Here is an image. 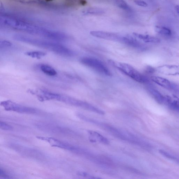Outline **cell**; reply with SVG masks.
Returning a JSON list of instances; mask_svg holds the SVG:
<instances>
[{"label": "cell", "mask_w": 179, "mask_h": 179, "mask_svg": "<svg viewBox=\"0 0 179 179\" xmlns=\"http://www.w3.org/2000/svg\"><path fill=\"white\" fill-rule=\"evenodd\" d=\"M134 2L137 5L142 7H147L148 4L146 2L141 1V0H135Z\"/></svg>", "instance_id": "603a6c76"}, {"label": "cell", "mask_w": 179, "mask_h": 179, "mask_svg": "<svg viewBox=\"0 0 179 179\" xmlns=\"http://www.w3.org/2000/svg\"><path fill=\"white\" fill-rule=\"evenodd\" d=\"M175 10L179 16V5H177L175 7Z\"/></svg>", "instance_id": "d4e9b609"}, {"label": "cell", "mask_w": 179, "mask_h": 179, "mask_svg": "<svg viewBox=\"0 0 179 179\" xmlns=\"http://www.w3.org/2000/svg\"><path fill=\"white\" fill-rule=\"evenodd\" d=\"M165 103L170 109L179 112V98L175 95H166Z\"/></svg>", "instance_id": "8fae6325"}, {"label": "cell", "mask_w": 179, "mask_h": 179, "mask_svg": "<svg viewBox=\"0 0 179 179\" xmlns=\"http://www.w3.org/2000/svg\"><path fill=\"white\" fill-rule=\"evenodd\" d=\"M26 55L31 57L37 59H40L47 55L46 53L41 51H31L26 52L25 53Z\"/></svg>", "instance_id": "ac0fdd59"}, {"label": "cell", "mask_w": 179, "mask_h": 179, "mask_svg": "<svg viewBox=\"0 0 179 179\" xmlns=\"http://www.w3.org/2000/svg\"><path fill=\"white\" fill-rule=\"evenodd\" d=\"M151 79L152 81L157 84L168 90L175 92L179 91V88L177 85L163 77L153 76L151 77Z\"/></svg>", "instance_id": "9c48e42d"}, {"label": "cell", "mask_w": 179, "mask_h": 179, "mask_svg": "<svg viewBox=\"0 0 179 179\" xmlns=\"http://www.w3.org/2000/svg\"><path fill=\"white\" fill-rule=\"evenodd\" d=\"M13 44L10 41L7 40H2L0 41V49H3L7 47H11Z\"/></svg>", "instance_id": "7402d4cb"}, {"label": "cell", "mask_w": 179, "mask_h": 179, "mask_svg": "<svg viewBox=\"0 0 179 179\" xmlns=\"http://www.w3.org/2000/svg\"><path fill=\"white\" fill-rule=\"evenodd\" d=\"M108 62L112 66L137 82L146 84L150 81L147 77L129 64L112 60H109Z\"/></svg>", "instance_id": "277c9868"}, {"label": "cell", "mask_w": 179, "mask_h": 179, "mask_svg": "<svg viewBox=\"0 0 179 179\" xmlns=\"http://www.w3.org/2000/svg\"><path fill=\"white\" fill-rule=\"evenodd\" d=\"M134 37L139 40L146 43H160L159 38L148 35L140 34L136 33H133Z\"/></svg>", "instance_id": "4fadbf2b"}, {"label": "cell", "mask_w": 179, "mask_h": 179, "mask_svg": "<svg viewBox=\"0 0 179 179\" xmlns=\"http://www.w3.org/2000/svg\"><path fill=\"white\" fill-rule=\"evenodd\" d=\"M103 9L98 8H89L82 11V13L85 15H100L104 13Z\"/></svg>", "instance_id": "9a60e30c"}, {"label": "cell", "mask_w": 179, "mask_h": 179, "mask_svg": "<svg viewBox=\"0 0 179 179\" xmlns=\"http://www.w3.org/2000/svg\"><path fill=\"white\" fill-rule=\"evenodd\" d=\"M156 71L166 75H179V65H164L157 67Z\"/></svg>", "instance_id": "30bf717a"}, {"label": "cell", "mask_w": 179, "mask_h": 179, "mask_svg": "<svg viewBox=\"0 0 179 179\" xmlns=\"http://www.w3.org/2000/svg\"><path fill=\"white\" fill-rule=\"evenodd\" d=\"M88 132L90 137H92L93 139L94 142L98 141L105 145H108L109 144V140L99 133L91 130H88Z\"/></svg>", "instance_id": "5bb4252c"}, {"label": "cell", "mask_w": 179, "mask_h": 179, "mask_svg": "<svg viewBox=\"0 0 179 179\" xmlns=\"http://www.w3.org/2000/svg\"><path fill=\"white\" fill-rule=\"evenodd\" d=\"M13 38L16 40L49 50L59 55L70 57L74 54L72 50L55 42L35 39L20 34L14 35Z\"/></svg>", "instance_id": "7a4b0ae2"}, {"label": "cell", "mask_w": 179, "mask_h": 179, "mask_svg": "<svg viewBox=\"0 0 179 179\" xmlns=\"http://www.w3.org/2000/svg\"><path fill=\"white\" fill-rule=\"evenodd\" d=\"M82 119L83 120L96 125L118 139L143 148L147 147V143L130 133L121 130L109 124L98 121L85 115L83 116Z\"/></svg>", "instance_id": "6da1fadb"}, {"label": "cell", "mask_w": 179, "mask_h": 179, "mask_svg": "<svg viewBox=\"0 0 179 179\" xmlns=\"http://www.w3.org/2000/svg\"><path fill=\"white\" fill-rule=\"evenodd\" d=\"M13 29L29 34L39 36L50 40H53L56 35L54 31L41 27L19 17L14 20Z\"/></svg>", "instance_id": "3957f363"}, {"label": "cell", "mask_w": 179, "mask_h": 179, "mask_svg": "<svg viewBox=\"0 0 179 179\" xmlns=\"http://www.w3.org/2000/svg\"><path fill=\"white\" fill-rule=\"evenodd\" d=\"M147 89L149 93L158 103L162 104L165 103L166 97L157 89L151 86H148Z\"/></svg>", "instance_id": "7c38bea8"}, {"label": "cell", "mask_w": 179, "mask_h": 179, "mask_svg": "<svg viewBox=\"0 0 179 179\" xmlns=\"http://www.w3.org/2000/svg\"><path fill=\"white\" fill-rule=\"evenodd\" d=\"M77 175L80 176L84 177L89 179H100V178L91 175L84 172H79L77 173Z\"/></svg>", "instance_id": "ffe728a7"}, {"label": "cell", "mask_w": 179, "mask_h": 179, "mask_svg": "<svg viewBox=\"0 0 179 179\" xmlns=\"http://www.w3.org/2000/svg\"><path fill=\"white\" fill-rule=\"evenodd\" d=\"M80 61L85 66L90 68L98 73L107 76H111L112 74L103 63L98 59L91 57H83Z\"/></svg>", "instance_id": "5b68a950"}, {"label": "cell", "mask_w": 179, "mask_h": 179, "mask_svg": "<svg viewBox=\"0 0 179 179\" xmlns=\"http://www.w3.org/2000/svg\"><path fill=\"white\" fill-rule=\"evenodd\" d=\"M0 128L4 130L11 131L13 130V127L10 125L2 121L0 123Z\"/></svg>", "instance_id": "44dd1931"}, {"label": "cell", "mask_w": 179, "mask_h": 179, "mask_svg": "<svg viewBox=\"0 0 179 179\" xmlns=\"http://www.w3.org/2000/svg\"><path fill=\"white\" fill-rule=\"evenodd\" d=\"M0 177L4 179L11 178L9 176L5 173V172L1 169L0 170Z\"/></svg>", "instance_id": "cb8c5ba5"}, {"label": "cell", "mask_w": 179, "mask_h": 179, "mask_svg": "<svg viewBox=\"0 0 179 179\" xmlns=\"http://www.w3.org/2000/svg\"><path fill=\"white\" fill-rule=\"evenodd\" d=\"M40 68L41 71L47 75L54 76L56 75L57 74L54 68L47 64H41Z\"/></svg>", "instance_id": "2e32d148"}, {"label": "cell", "mask_w": 179, "mask_h": 179, "mask_svg": "<svg viewBox=\"0 0 179 179\" xmlns=\"http://www.w3.org/2000/svg\"><path fill=\"white\" fill-rule=\"evenodd\" d=\"M155 31L157 33L167 37L171 36L172 35L171 30L166 27L156 26Z\"/></svg>", "instance_id": "e0dca14e"}, {"label": "cell", "mask_w": 179, "mask_h": 179, "mask_svg": "<svg viewBox=\"0 0 179 179\" xmlns=\"http://www.w3.org/2000/svg\"><path fill=\"white\" fill-rule=\"evenodd\" d=\"M116 5L119 8L125 10H130V8L127 3L124 0H115Z\"/></svg>", "instance_id": "d6986e66"}, {"label": "cell", "mask_w": 179, "mask_h": 179, "mask_svg": "<svg viewBox=\"0 0 179 179\" xmlns=\"http://www.w3.org/2000/svg\"><path fill=\"white\" fill-rule=\"evenodd\" d=\"M90 34L93 37L102 39L123 43L124 35L114 33L103 31H92Z\"/></svg>", "instance_id": "ba28073f"}, {"label": "cell", "mask_w": 179, "mask_h": 179, "mask_svg": "<svg viewBox=\"0 0 179 179\" xmlns=\"http://www.w3.org/2000/svg\"><path fill=\"white\" fill-rule=\"evenodd\" d=\"M1 105L7 111L26 114H35L37 112L35 109L19 105L9 100L3 101L1 103Z\"/></svg>", "instance_id": "52a82bcc"}, {"label": "cell", "mask_w": 179, "mask_h": 179, "mask_svg": "<svg viewBox=\"0 0 179 179\" xmlns=\"http://www.w3.org/2000/svg\"><path fill=\"white\" fill-rule=\"evenodd\" d=\"M61 101L71 105L79 107L88 111L97 113L98 114L100 115L105 114V112L103 110L92 105L90 104L67 95H63Z\"/></svg>", "instance_id": "8992f818"}]
</instances>
